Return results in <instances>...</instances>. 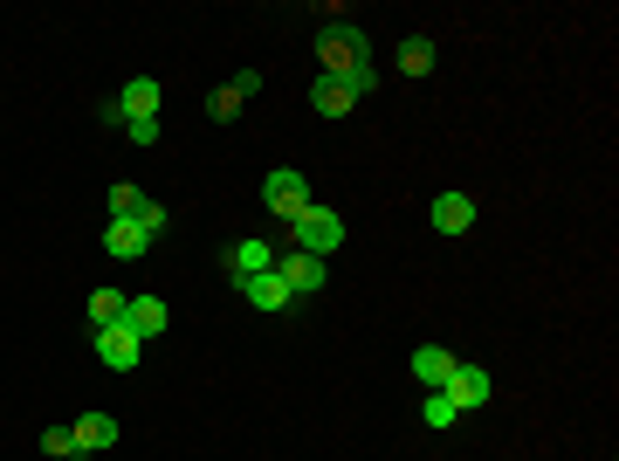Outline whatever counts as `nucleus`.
I'll use <instances>...</instances> for the list:
<instances>
[{"instance_id": "15", "label": "nucleus", "mask_w": 619, "mask_h": 461, "mask_svg": "<svg viewBox=\"0 0 619 461\" xmlns=\"http://www.w3.org/2000/svg\"><path fill=\"white\" fill-rule=\"evenodd\" d=\"M104 249H111L117 262H138V255L151 249V241L138 234V221H117V213H111V228H104Z\"/></svg>"}, {"instance_id": "2", "label": "nucleus", "mask_w": 619, "mask_h": 461, "mask_svg": "<svg viewBox=\"0 0 619 461\" xmlns=\"http://www.w3.org/2000/svg\"><path fill=\"white\" fill-rule=\"evenodd\" d=\"M290 249H303V255H337V249H345V213H331V207H303L296 213V221H290Z\"/></svg>"}, {"instance_id": "14", "label": "nucleus", "mask_w": 619, "mask_h": 461, "mask_svg": "<svg viewBox=\"0 0 619 461\" xmlns=\"http://www.w3.org/2000/svg\"><path fill=\"white\" fill-rule=\"evenodd\" d=\"M352 104H358V97H352L337 76H317V83H310V111H317V117H345Z\"/></svg>"}, {"instance_id": "6", "label": "nucleus", "mask_w": 619, "mask_h": 461, "mask_svg": "<svg viewBox=\"0 0 619 461\" xmlns=\"http://www.w3.org/2000/svg\"><path fill=\"white\" fill-rule=\"evenodd\" d=\"M275 275L290 283V296H317V290H324V262L303 255V249H283V255H275Z\"/></svg>"}, {"instance_id": "16", "label": "nucleus", "mask_w": 619, "mask_h": 461, "mask_svg": "<svg viewBox=\"0 0 619 461\" xmlns=\"http://www.w3.org/2000/svg\"><path fill=\"white\" fill-rule=\"evenodd\" d=\"M433 63H441L433 35H407V42H399V76H433Z\"/></svg>"}, {"instance_id": "7", "label": "nucleus", "mask_w": 619, "mask_h": 461, "mask_svg": "<svg viewBox=\"0 0 619 461\" xmlns=\"http://www.w3.org/2000/svg\"><path fill=\"white\" fill-rule=\"evenodd\" d=\"M427 221H433V234H469L475 228V193H441V200H433L427 207Z\"/></svg>"}, {"instance_id": "17", "label": "nucleus", "mask_w": 619, "mask_h": 461, "mask_svg": "<svg viewBox=\"0 0 619 461\" xmlns=\"http://www.w3.org/2000/svg\"><path fill=\"white\" fill-rule=\"evenodd\" d=\"M420 420L433 427V434H448V427L461 420V407H454V399H448V392H427V399H420Z\"/></svg>"}, {"instance_id": "21", "label": "nucleus", "mask_w": 619, "mask_h": 461, "mask_svg": "<svg viewBox=\"0 0 619 461\" xmlns=\"http://www.w3.org/2000/svg\"><path fill=\"white\" fill-rule=\"evenodd\" d=\"M337 83H345L352 97H365V90H379V63H371V55H365V63H352V70L337 76Z\"/></svg>"}, {"instance_id": "10", "label": "nucleus", "mask_w": 619, "mask_h": 461, "mask_svg": "<svg viewBox=\"0 0 619 461\" xmlns=\"http://www.w3.org/2000/svg\"><path fill=\"white\" fill-rule=\"evenodd\" d=\"M241 296L248 303H255V311H290V283H283V275H275V269H262V275H248V283H241Z\"/></svg>"}, {"instance_id": "20", "label": "nucleus", "mask_w": 619, "mask_h": 461, "mask_svg": "<svg viewBox=\"0 0 619 461\" xmlns=\"http://www.w3.org/2000/svg\"><path fill=\"white\" fill-rule=\"evenodd\" d=\"M42 454H49V461H70V454H76V434H70L62 420H55V427H42Z\"/></svg>"}, {"instance_id": "12", "label": "nucleus", "mask_w": 619, "mask_h": 461, "mask_svg": "<svg viewBox=\"0 0 619 461\" xmlns=\"http://www.w3.org/2000/svg\"><path fill=\"white\" fill-rule=\"evenodd\" d=\"M454 365H461L454 352H441V345H420V352H413V379H420L427 392H441V386L454 379Z\"/></svg>"}, {"instance_id": "8", "label": "nucleus", "mask_w": 619, "mask_h": 461, "mask_svg": "<svg viewBox=\"0 0 619 461\" xmlns=\"http://www.w3.org/2000/svg\"><path fill=\"white\" fill-rule=\"evenodd\" d=\"M159 97H166V90H159V76H132V83L117 90L124 125H138V117H159Z\"/></svg>"}, {"instance_id": "9", "label": "nucleus", "mask_w": 619, "mask_h": 461, "mask_svg": "<svg viewBox=\"0 0 619 461\" xmlns=\"http://www.w3.org/2000/svg\"><path fill=\"white\" fill-rule=\"evenodd\" d=\"M70 434H76V454H104V448H117V420L111 413H76Z\"/></svg>"}, {"instance_id": "4", "label": "nucleus", "mask_w": 619, "mask_h": 461, "mask_svg": "<svg viewBox=\"0 0 619 461\" xmlns=\"http://www.w3.org/2000/svg\"><path fill=\"white\" fill-rule=\"evenodd\" d=\"M90 337H97V358L111 365V373H138V358H145V337L132 331V324H104V331H90Z\"/></svg>"}, {"instance_id": "11", "label": "nucleus", "mask_w": 619, "mask_h": 461, "mask_svg": "<svg viewBox=\"0 0 619 461\" xmlns=\"http://www.w3.org/2000/svg\"><path fill=\"white\" fill-rule=\"evenodd\" d=\"M262 269H275V241H234V249H228V275H234V283H248V275H262Z\"/></svg>"}, {"instance_id": "13", "label": "nucleus", "mask_w": 619, "mask_h": 461, "mask_svg": "<svg viewBox=\"0 0 619 461\" xmlns=\"http://www.w3.org/2000/svg\"><path fill=\"white\" fill-rule=\"evenodd\" d=\"M124 324H132L145 345L166 331V296H124Z\"/></svg>"}, {"instance_id": "24", "label": "nucleus", "mask_w": 619, "mask_h": 461, "mask_svg": "<svg viewBox=\"0 0 619 461\" xmlns=\"http://www.w3.org/2000/svg\"><path fill=\"white\" fill-rule=\"evenodd\" d=\"M124 132H132L138 145H159V132H166V125H159V117H138V125H124Z\"/></svg>"}, {"instance_id": "18", "label": "nucleus", "mask_w": 619, "mask_h": 461, "mask_svg": "<svg viewBox=\"0 0 619 461\" xmlns=\"http://www.w3.org/2000/svg\"><path fill=\"white\" fill-rule=\"evenodd\" d=\"M124 317V290H90V331H104Z\"/></svg>"}, {"instance_id": "22", "label": "nucleus", "mask_w": 619, "mask_h": 461, "mask_svg": "<svg viewBox=\"0 0 619 461\" xmlns=\"http://www.w3.org/2000/svg\"><path fill=\"white\" fill-rule=\"evenodd\" d=\"M132 221H138V234H145V241H159V234H166V207H159V200H145V207L132 213Z\"/></svg>"}, {"instance_id": "3", "label": "nucleus", "mask_w": 619, "mask_h": 461, "mask_svg": "<svg viewBox=\"0 0 619 461\" xmlns=\"http://www.w3.org/2000/svg\"><path fill=\"white\" fill-rule=\"evenodd\" d=\"M262 207L275 213V221H296L303 207H317V193H310V179H303L296 166H275V172L262 179Z\"/></svg>"}, {"instance_id": "5", "label": "nucleus", "mask_w": 619, "mask_h": 461, "mask_svg": "<svg viewBox=\"0 0 619 461\" xmlns=\"http://www.w3.org/2000/svg\"><path fill=\"white\" fill-rule=\"evenodd\" d=\"M441 392L454 399L461 413H469V407H489V399H495V379L482 373V365H469V358H461V365H454V379H448Z\"/></svg>"}, {"instance_id": "19", "label": "nucleus", "mask_w": 619, "mask_h": 461, "mask_svg": "<svg viewBox=\"0 0 619 461\" xmlns=\"http://www.w3.org/2000/svg\"><path fill=\"white\" fill-rule=\"evenodd\" d=\"M207 117H213V125H234V117H241V90H234V83H221V90L207 97Z\"/></svg>"}, {"instance_id": "1", "label": "nucleus", "mask_w": 619, "mask_h": 461, "mask_svg": "<svg viewBox=\"0 0 619 461\" xmlns=\"http://www.w3.org/2000/svg\"><path fill=\"white\" fill-rule=\"evenodd\" d=\"M371 55V35L358 21H324L317 28V63H324V76H345L352 63H365Z\"/></svg>"}, {"instance_id": "23", "label": "nucleus", "mask_w": 619, "mask_h": 461, "mask_svg": "<svg viewBox=\"0 0 619 461\" xmlns=\"http://www.w3.org/2000/svg\"><path fill=\"white\" fill-rule=\"evenodd\" d=\"M138 207H145V193H138V187H111V213H117V221H132Z\"/></svg>"}]
</instances>
